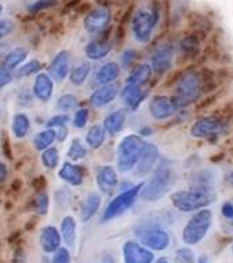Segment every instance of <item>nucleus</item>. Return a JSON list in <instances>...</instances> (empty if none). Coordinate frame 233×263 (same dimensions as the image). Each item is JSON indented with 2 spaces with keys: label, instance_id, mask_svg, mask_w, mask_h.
Masks as SVG:
<instances>
[{
  "label": "nucleus",
  "instance_id": "nucleus-4",
  "mask_svg": "<svg viewBox=\"0 0 233 263\" xmlns=\"http://www.w3.org/2000/svg\"><path fill=\"white\" fill-rule=\"evenodd\" d=\"M146 143L147 141H144L139 135H127L122 137L117 147V170L119 173L125 174L136 168Z\"/></svg>",
  "mask_w": 233,
  "mask_h": 263
},
{
  "label": "nucleus",
  "instance_id": "nucleus-6",
  "mask_svg": "<svg viewBox=\"0 0 233 263\" xmlns=\"http://www.w3.org/2000/svg\"><path fill=\"white\" fill-rule=\"evenodd\" d=\"M136 234L140 242L151 251H165L172 244V237L166 229L162 228L159 221L146 219L136 226Z\"/></svg>",
  "mask_w": 233,
  "mask_h": 263
},
{
  "label": "nucleus",
  "instance_id": "nucleus-29",
  "mask_svg": "<svg viewBox=\"0 0 233 263\" xmlns=\"http://www.w3.org/2000/svg\"><path fill=\"white\" fill-rule=\"evenodd\" d=\"M106 133L107 132L103 125H99V123L92 125L85 135L86 145L92 149H99L106 141Z\"/></svg>",
  "mask_w": 233,
  "mask_h": 263
},
{
  "label": "nucleus",
  "instance_id": "nucleus-18",
  "mask_svg": "<svg viewBox=\"0 0 233 263\" xmlns=\"http://www.w3.org/2000/svg\"><path fill=\"white\" fill-rule=\"evenodd\" d=\"M62 234L61 230H58L55 226L48 225L43 228L40 232V237H39V241H40V247L43 252L45 254H55L59 248H61L62 244Z\"/></svg>",
  "mask_w": 233,
  "mask_h": 263
},
{
  "label": "nucleus",
  "instance_id": "nucleus-30",
  "mask_svg": "<svg viewBox=\"0 0 233 263\" xmlns=\"http://www.w3.org/2000/svg\"><path fill=\"white\" fill-rule=\"evenodd\" d=\"M30 130V119L25 112H16L12 117L11 121V132L14 137L18 140L25 139Z\"/></svg>",
  "mask_w": 233,
  "mask_h": 263
},
{
  "label": "nucleus",
  "instance_id": "nucleus-1",
  "mask_svg": "<svg viewBox=\"0 0 233 263\" xmlns=\"http://www.w3.org/2000/svg\"><path fill=\"white\" fill-rule=\"evenodd\" d=\"M217 192L214 185H191L188 189L176 191L170 195L173 207L181 213H195L206 209L216 200Z\"/></svg>",
  "mask_w": 233,
  "mask_h": 263
},
{
  "label": "nucleus",
  "instance_id": "nucleus-48",
  "mask_svg": "<svg viewBox=\"0 0 233 263\" xmlns=\"http://www.w3.org/2000/svg\"><path fill=\"white\" fill-rule=\"evenodd\" d=\"M221 215L225 218L226 221H233V201L228 200L224 201L221 205Z\"/></svg>",
  "mask_w": 233,
  "mask_h": 263
},
{
  "label": "nucleus",
  "instance_id": "nucleus-38",
  "mask_svg": "<svg viewBox=\"0 0 233 263\" xmlns=\"http://www.w3.org/2000/svg\"><path fill=\"white\" fill-rule=\"evenodd\" d=\"M214 173L211 170H198L189 176V184L191 185H213Z\"/></svg>",
  "mask_w": 233,
  "mask_h": 263
},
{
  "label": "nucleus",
  "instance_id": "nucleus-43",
  "mask_svg": "<svg viewBox=\"0 0 233 263\" xmlns=\"http://www.w3.org/2000/svg\"><path fill=\"white\" fill-rule=\"evenodd\" d=\"M69 123V117L66 114H57L51 117L47 122V127H52V129H58V127L66 126Z\"/></svg>",
  "mask_w": 233,
  "mask_h": 263
},
{
  "label": "nucleus",
  "instance_id": "nucleus-28",
  "mask_svg": "<svg viewBox=\"0 0 233 263\" xmlns=\"http://www.w3.org/2000/svg\"><path fill=\"white\" fill-rule=\"evenodd\" d=\"M61 234L67 247H74L77 240V222L71 215H66L61 222Z\"/></svg>",
  "mask_w": 233,
  "mask_h": 263
},
{
  "label": "nucleus",
  "instance_id": "nucleus-25",
  "mask_svg": "<svg viewBox=\"0 0 233 263\" xmlns=\"http://www.w3.org/2000/svg\"><path fill=\"white\" fill-rule=\"evenodd\" d=\"M102 204V197L96 192L88 193L86 197L82 200L80 207V219L81 222H89L99 211V207Z\"/></svg>",
  "mask_w": 233,
  "mask_h": 263
},
{
  "label": "nucleus",
  "instance_id": "nucleus-22",
  "mask_svg": "<svg viewBox=\"0 0 233 263\" xmlns=\"http://www.w3.org/2000/svg\"><path fill=\"white\" fill-rule=\"evenodd\" d=\"M119 98L127 108H129L131 111H136L143 102L144 92L141 90V86L127 84L119 92Z\"/></svg>",
  "mask_w": 233,
  "mask_h": 263
},
{
  "label": "nucleus",
  "instance_id": "nucleus-8",
  "mask_svg": "<svg viewBox=\"0 0 233 263\" xmlns=\"http://www.w3.org/2000/svg\"><path fill=\"white\" fill-rule=\"evenodd\" d=\"M143 186L144 182H139L137 185H133L132 188L121 191L117 196L113 197L109 201V204L106 205V209H104V211L102 214L103 223L113 221L117 217H121L122 214L129 211L140 197V193H141Z\"/></svg>",
  "mask_w": 233,
  "mask_h": 263
},
{
  "label": "nucleus",
  "instance_id": "nucleus-54",
  "mask_svg": "<svg viewBox=\"0 0 233 263\" xmlns=\"http://www.w3.org/2000/svg\"><path fill=\"white\" fill-rule=\"evenodd\" d=\"M154 263H170V260H169V258H166V256H160V258H156L155 260H154Z\"/></svg>",
  "mask_w": 233,
  "mask_h": 263
},
{
  "label": "nucleus",
  "instance_id": "nucleus-12",
  "mask_svg": "<svg viewBox=\"0 0 233 263\" xmlns=\"http://www.w3.org/2000/svg\"><path fill=\"white\" fill-rule=\"evenodd\" d=\"M111 21V11L107 7H96L86 14L84 20V29L89 34L104 33Z\"/></svg>",
  "mask_w": 233,
  "mask_h": 263
},
{
  "label": "nucleus",
  "instance_id": "nucleus-51",
  "mask_svg": "<svg viewBox=\"0 0 233 263\" xmlns=\"http://www.w3.org/2000/svg\"><path fill=\"white\" fill-rule=\"evenodd\" d=\"M224 184H225L226 186H229V188H233V170H229V172L224 176Z\"/></svg>",
  "mask_w": 233,
  "mask_h": 263
},
{
  "label": "nucleus",
  "instance_id": "nucleus-10",
  "mask_svg": "<svg viewBox=\"0 0 233 263\" xmlns=\"http://www.w3.org/2000/svg\"><path fill=\"white\" fill-rule=\"evenodd\" d=\"M123 263H154V251L133 240H127L122 246Z\"/></svg>",
  "mask_w": 233,
  "mask_h": 263
},
{
  "label": "nucleus",
  "instance_id": "nucleus-34",
  "mask_svg": "<svg viewBox=\"0 0 233 263\" xmlns=\"http://www.w3.org/2000/svg\"><path fill=\"white\" fill-rule=\"evenodd\" d=\"M88 154V149L82 144V141L80 139H74L69 145V149H67V158L73 162H78V160H82Z\"/></svg>",
  "mask_w": 233,
  "mask_h": 263
},
{
  "label": "nucleus",
  "instance_id": "nucleus-26",
  "mask_svg": "<svg viewBox=\"0 0 233 263\" xmlns=\"http://www.w3.org/2000/svg\"><path fill=\"white\" fill-rule=\"evenodd\" d=\"M154 73L151 65L148 63H139L131 70V73L127 78V84H133V85H144L151 80V76Z\"/></svg>",
  "mask_w": 233,
  "mask_h": 263
},
{
  "label": "nucleus",
  "instance_id": "nucleus-36",
  "mask_svg": "<svg viewBox=\"0 0 233 263\" xmlns=\"http://www.w3.org/2000/svg\"><path fill=\"white\" fill-rule=\"evenodd\" d=\"M40 69H41L40 61L32 59V61L25 62L24 65H21L20 67L16 69V77L26 78V77H30V76H36V74L40 73Z\"/></svg>",
  "mask_w": 233,
  "mask_h": 263
},
{
  "label": "nucleus",
  "instance_id": "nucleus-16",
  "mask_svg": "<svg viewBox=\"0 0 233 263\" xmlns=\"http://www.w3.org/2000/svg\"><path fill=\"white\" fill-rule=\"evenodd\" d=\"M159 159V149L155 144L146 143L141 156H140L139 162L136 164V176L137 177H146L150 173L154 172V168L156 167Z\"/></svg>",
  "mask_w": 233,
  "mask_h": 263
},
{
  "label": "nucleus",
  "instance_id": "nucleus-35",
  "mask_svg": "<svg viewBox=\"0 0 233 263\" xmlns=\"http://www.w3.org/2000/svg\"><path fill=\"white\" fill-rule=\"evenodd\" d=\"M41 163L45 168L53 170L59 166V151L55 147L47 148L41 152Z\"/></svg>",
  "mask_w": 233,
  "mask_h": 263
},
{
  "label": "nucleus",
  "instance_id": "nucleus-37",
  "mask_svg": "<svg viewBox=\"0 0 233 263\" xmlns=\"http://www.w3.org/2000/svg\"><path fill=\"white\" fill-rule=\"evenodd\" d=\"M78 107V99L73 93H65L59 96L57 100V108L62 112H69V111L76 110Z\"/></svg>",
  "mask_w": 233,
  "mask_h": 263
},
{
  "label": "nucleus",
  "instance_id": "nucleus-2",
  "mask_svg": "<svg viewBox=\"0 0 233 263\" xmlns=\"http://www.w3.org/2000/svg\"><path fill=\"white\" fill-rule=\"evenodd\" d=\"M177 180L173 164L166 159H162L154 168L151 180L144 184L140 197L147 203H155L162 200L174 186Z\"/></svg>",
  "mask_w": 233,
  "mask_h": 263
},
{
  "label": "nucleus",
  "instance_id": "nucleus-55",
  "mask_svg": "<svg viewBox=\"0 0 233 263\" xmlns=\"http://www.w3.org/2000/svg\"><path fill=\"white\" fill-rule=\"evenodd\" d=\"M196 263H209V259H207V256H206V255H202L201 258L198 259Z\"/></svg>",
  "mask_w": 233,
  "mask_h": 263
},
{
  "label": "nucleus",
  "instance_id": "nucleus-56",
  "mask_svg": "<svg viewBox=\"0 0 233 263\" xmlns=\"http://www.w3.org/2000/svg\"><path fill=\"white\" fill-rule=\"evenodd\" d=\"M2 14H3V6L0 3V16H2Z\"/></svg>",
  "mask_w": 233,
  "mask_h": 263
},
{
  "label": "nucleus",
  "instance_id": "nucleus-9",
  "mask_svg": "<svg viewBox=\"0 0 233 263\" xmlns=\"http://www.w3.org/2000/svg\"><path fill=\"white\" fill-rule=\"evenodd\" d=\"M228 130V122L220 117H205L198 119L191 126V136L195 139H217L218 136Z\"/></svg>",
  "mask_w": 233,
  "mask_h": 263
},
{
  "label": "nucleus",
  "instance_id": "nucleus-23",
  "mask_svg": "<svg viewBox=\"0 0 233 263\" xmlns=\"http://www.w3.org/2000/svg\"><path fill=\"white\" fill-rule=\"evenodd\" d=\"M58 177L62 181H65L66 184L70 185V186H80L84 182V170L77 164L66 162L59 168Z\"/></svg>",
  "mask_w": 233,
  "mask_h": 263
},
{
  "label": "nucleus",
  "instance_id": "nucleus-32",
  "mask_svg": "<svg viewBox=\"0 0 233 263\" xmlns=\"http://www.w3.org/2000/svg\"><path fill=\"white\" fill-rule=\"evenodd\" d=\"M91 70H92V66H91L89 62H86V61L80 62V63L73 66L71 70H70V74H69L70 82L76 86L82 85V84L88 80V77H89Z\"/></svg>",
  "mask_w": 233,
  "mask_h": 263
},
{
  "label": "nucleus",
  "instance_id": "nucleus-33",
  "mask_svg": "<svg viewBox=\"0 0 233 263\" xmlns=\"http://www.w3.org/2000/svg\"><path fill=\"white\" fill-rule=\"evenodd\" d=\"M178 45H180L181 52L184 53L185 57H196L198 52L201 51V41H199V39L196 36H193V34H189V36L184 37L178 43Z\"/></svg>",
  "mask_w": 233,
  "mask_h": 263
},
{
  "label": "nucleus",
  "instance_id": "nucleus-46",
  "mask_svg": "<svg viewBox=\"0 0 233 263\" xmlns=\"http://www.w3.org/2000/svg\"><path fill=\"white\" fill-rule=\"evenodd\" d=\"M11 71L12 70L6 69L4 66H0V89H3L12 82L14 77H12Z\"/></svg>",
  "mask_w": 233,
  "mask_h": 263
},
{
  "label": "nucleus",
  "instance_id": "nucleus-5",
  "mask_svg": "<svg viewBox=\"0 0 233 263\" xmlns=\"http://www.w3.org/2000/svg\"><path fill=\"white\" fill-rule=\"evenodd\" d=\"M159 22V8L155 6L137 8L132 16L131 28L135 40L140 44H147L154 36V30Z\"/></svg>",
  "mask_w": 233,
  "mask_h": 263
},
{
  "label": "nucleus",
  "instance_id": "nucleus-49",
  "mask_svg": "<svg viewBox=\"0 0 233 263\" xmlns=\"http://www.w3.org/2000/svg\"><path fill=\"white\" fill-rule=\"evenodd\" d=\"M55 130H57V141H59V143H63V141L67 139V135H69L67 127L62 126V127H58V129H55Z\"/></svg>",
  "mask_w": 233,
  "mask_h": 263
},
{
  "label": "nucleus",
  "instance_id": "nucleus-14",
  "mask_svg": "<svg viewBox=\"0 0 233 263\" xmlns=\"http://www.w3.org/2000/svg\"><path fill=\"white\" fill-rule=\"evenodd\" d=\"M70 70H71V57L69 51H59L49 62L48 74L52 77L55 82H62L69 77Z\"/></svg>",
  "mask_w": 233,
  "mask_h": 263
},
{
  "label": "nucleus",
  "instance_id": "nucleus-20",
  "mask_svg": "<svg viewBox=\"0 0 233 263\" xmlns=\"http://www.w3.org/2000/svg\"><path fill=\"white\" fill-rule=\"evenodd\" d=\"M113 44L107 37H102V39H96V40L89 41L84 48L85 57L89 61H102L110 53Z\"/></svg>",
  "mask_w": 233,
  "mask_h": 263
},
{
  "label": "nucleus",
  "instance_id": "nucleus-47",
  "mask_svg": "<svg viewBox=\"0 0 233 263\" xmlns=\"http://www.w3.org/2000/svg\"><path fill=\"white\" fill-rule=\"evenodd\" d=\"M14 22L10 20H0V40L14 32Z\"/></svg>",
  "mask_w": 233,
  "mask_h": 263
},
{
  "label": "nucleus",
  "instance_id": "nucleus-17",
  "mask_svg": "<svg viewBox=\"0 0 233 263\" xmlns=\"http://www.w3.org/2000/svg\"><path fill=\"white\" fill-rule=\"evenodd\" d=\"M53 80L48 73H39L34 77L32 86L33 96L43 103L51 100L53 95Z\"/></svg>",
  "mask_w": 233,
  "mask_h": 263
},
{
  "label": "nucleus",
  "instance_id": "nucleus-7",
  "mask_svg": "<svg viewBox=\"0 0 233 263\" xmlns=\"http://www.w3.org/2000/svg\"><path fill=\"white\" fill-rule=\"evenodd\" d=\"M213 223V211L210 209H202L195 211L192 217L185 223L181 238L187 246H196L207 236Z\"/></svg>",
  "mask_w": 233,
  "mask_h": 263
},
{
  "label": "nucleus",
  "instance_id": "nucleus-45",
  "mask_svg": "<svg viewBox=\"0 0 233 263\" xmlns=\"http://www.w3.org/2000/svg\"><path fill=\"white\" fill-rule=\"evenodd\" d=\"M70 251L67 248L61 247L59 250L52 254V260L51 263H70Z\"/></svg>",
  "mask_w": 233,
  "mask_h": 263
},
{
  "label": "nucleus",
  "instance_id": "nucleus-27",
  "mask_svg": "<svg viewBox=\"0 0 233 263\" xmlns=\"http://www.w3.org/2000/svg\"><path fill=\"white\" fill-rule=\"evenodd\" d=\"M26 58H28V49L24 48V47H16V48L11 49L10 52L4 55L2 66H4L6 69L15 70L21 65H24Z\"/></svg>",
  "mask_w": 233,
  "mask_h": 263
},
{
  "label": "nucleus",
  "instance_id": "nucleus-53",
  "mask_svg": "<svg viewBox=\"0 0 233 263\" xmlns=\"http://www.w3.org/2000/svg\"><path fill=\"white\" fill-rule=\"evenodd\" d=\"M152 135V129H150V127H141L140 129V136H144V137H147V136H151Z\"/></svg>",
  "mask_w": 233,
  "mask_h": 263
},
{
  "label": "nucleus",
  "instance_id": "nucleus-19",
  "mask_svg": "<svg viewBox=\"0 0 233 263\" xmlns=\"http://www.w3.org/2000/svg\"><path fill=\"white\" fill-rule=\"evenodd\" d=\"M119 88L117 84H109V85L99 86L98 89L94 90V93L89 96V104L95 108H100V107L109 106L110 103L115 100L118 96Z\"/></svg>",
  "mask_w": 233,
  "mask_h": 263
},
{
  "label": "nucleus",
  "instance_id": "nucleus-24",
  "mask_svg": "<svg viewBox=\"0 0 233 263\" xmlns=\"http://www.w3.org/2000/svg\"><path fill=\"white\" fill-rule=\"evenodd\" d=\"M125 122H127V111L123 108H118L106 115V118L103 121V126L109 135L115 136L122 132Z\"/></svg>",
  "mask_w": 233,
  "mask_h": 263
},
{
  "label": "nucleus",
  "instance_id": "nucleus-39",
  "mask_svg": "<svg viewBox=\"0 0 233 263\" xmlns=\"http://www.w3.org/2000/svg\"><path fill=\"white\" fill-rule=\"evenodd\" d=\"M33 207H34V211H36L37 215H40V217L47 215L49 210L48 195H47V193H40V195H37V197L34 199V203H33Z\"/></svg>",
  "mask_w": 233,
  "mask_h": 263
},
{
  "label": "nucleus",
  "instance_id": "nucleus-3",
  "mask_svg": "<svg viewBox=\"0 0 233 263\" xmlns=\"http://www.w3.org/2000/svg\"><path fill=\"white\" fill-rule=\"evenodd\" d=\"M202 90H203V78L201 71L187 70L185 73H181L180 78L174 85V95L172 98L177 112L185 110L189 104L196 102Z\"/></svg>",
  "mask_w": 233,
  "mask_h": 263
},
{
  "label": "nucleus",
  "instance_id": "nucleus-40",
  "mask_svg": "<svg viewBox=\"0 0 233 263\" xmlns=\"http://www.w3.org/2000/svg\"><path fill=\"white\" fill-rule=\"evenodd\" d=\"M196 262V256L193 250L188 247H183L178 248L174 254V263H195Z\"/></svg>",
  "mask_w": 233,
  "mask_h": 263
},
{
  "label": "nucleus",
  "instance_id": "nucleus-52",
  "mask_svg": "<svg viewBox=\"0 0 233 263\" xmlns=\"http://www.w3.org/2000/svg\"><path fill=\"white\" fill-rule=\"evenodd\" d=\"M7 174H8L7 166H6L3 162H0V184H2V182H3L6 178H7Z\"/></svg>",
  "mask_w": 233,
  "mask_h": 263
},
{
  "label": "nucleus",
  "instance_id": "nucleus-31",
  "mask_svg": "<svg viewBox=\"0 0 233 263\" xmlns=\"http://www.w3.org/2000/svg\"><path fill=\"white\" fill-rule=\"evenodd\" d=\"M57 140V130L52 127H47L44 130L39 132L34 137H33V147L39 152L45 151L47 148L52 147V144Z\"/></svg>",
  "mask_w": 233,
  "mask_h": 263
},
{
  "label": "nucleus",
  "instance_id": "nucleus-15",
  "mask_svg": "<svg viewBox=\"0 0 233 263\" xmlns=\"http://www.w3.org/2000/svg\"><path fill=\"white\" fill-rule=\"evenodd\" d=\"M95 180L100 192L104 195H111L118 185V174L110 164H102L96 168Z\"/></svg>",
  "mask_w": 233,
  "mask_h": 263
},
{
  "label": "nucleus",
  "instance_id": "nucleus-41",
  "mask_svg": "<svg viewBox=\"0 0 233 263\" xmlns=\"http://www.w3.org/2000/svg\"><path fill=\"white\" fill-rule=\"evenodd\" d=\"M88 119H89V110L88 108H78L74 112L73 117V126L76 129H84L88 123Z\"/></svg>",
  "mask_w": 233,
  "mask_h": 263
},
{
  "label": "nucleus",
  "instance_id": "nucleus-42",
  "mask_svg": "<svg viewBox=\"0 0 233 263\" xmlns=\"http://www.w3.org/2000/svg\"><path fill=\"white\" fill-rule=\"evenodd\" d=\"M136 49L128 48L125 49L122 53H121V58H119V66L122 69H129L132 66V63L135 62L136 59Z\"/></svg>",
  "mask_w": 233,
  "mask_h": 263
},
{
  "label": "nucleus",
  "instance_id": "nucleus-57",
  "mask_svg": "<svg viewBox=\"0 0 233 263\" xmlns=\"http://www.w3.org/2000/svg\"><path fill=\"white\" fill-rule=\"evenodd\" d=\"M232 254H233V246H232Z\"/></svg>",
  "mask_w": 233,
  "mask_h": 263
},
{
  "label": "nucleus",
  "instance_id": "nucleus-44",
  "mask_svg": "<svg viewBox=\"0 0 233 263\" xmlns=\"http://www.w3.org/2000/svg\"><path fill=\"white\" fill-rule=\"evenodd\" d=\"M55 3H57V0H36L34 3H32L29 6L28 10L30 12H39L45 10V8L52 7Z\"/></svg>",
  "mask_w": 233,
  "mask_h": 263
},
{
  "label": "nucleus",
  "instance_id": "nucleus-21",
  "mask_svg": "<svg viewBox=\"0 0 233 263\" xmlns=\"http://www.w3.org/2000/svg\"><path fill=\"white\" fill-rule=\"evenodd\" d=\"M121 74V66L117 62H107L96 70L94 81L96 85L103 86L113 84Z\"/></svg>",
  "mask_w": 233,
  "mask_h": 263
},
{
  "label": "nucleus",
  "instance_id": "nucleus-13",
  "mask_svg": "<svg viewBox=\"0 0 233 263\" xmlns=\"http://www.w3.org/2000/svg\"><path fill=\"white\" fill-rule=\"evenodd\" d=\"M148 111L150 115L155 121H166L177 114V110L172 102V98H168L165 95H156L148 103Z\"/></svg>",
  "mask_w": 233,
  "mask_h": 263
},
{
  "label": "nucleus",
  "instance_id": "nucleus-50",
  "mask_svg": "<svg viewBox=\"0 0 233 263\" xmlns=\"http://www.w3.org/2000/svg\"><path fill=\"white\" fill-rule=\"evenodd\" d=\"M102 263H117V256L114 251H107L102 256Z\"/></svg>",
  "mask_w": 233,
  "mask_h": 263
},
{
  "label": "nucleus",
  "instance_id": "nucleus-11",
  "mask_svg": "<svg viewBox=\"0 0 233 263\" xmlns=\"http://www.w3.org/2000/svg\"><path fill=\"white\" fill-rule=\"evenodd\" d=\"M173 59H174V48L172 44H159L154 49V52L151 53L150 58V65H151L154 73L162 74L168 73L170 67L173 66Z\"/></svg>",
  "mask_w": 233,
  "mask_h": 263
}]
</instances>
